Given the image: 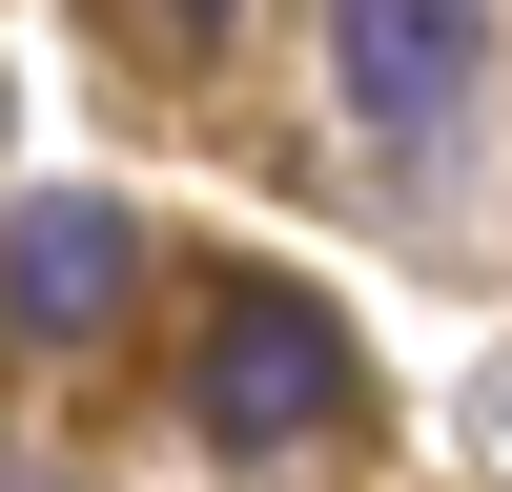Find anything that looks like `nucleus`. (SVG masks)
Segmentation results:
<instances>
[{
  "instance_id": "obj_4",
  "label": "nucleus",
  "mask_w": 512,
  "mask_h": 492,
  "mask_svg": "<svg viewBox=\"0 0 512 492\" xmlns=\"http://www.w3.org/2000/svg\"><path fill=\"white\" fill-rule=\"evenodd\" d=\"M164 21H226V0H164Z\"/></svg>"
},
{
  "instance_id": "obj_1",
  "label": "nucleus",
  "mask_w": 512,
  "mask_h": 492,
  "mask_svg": "<svg viewBox=\"0 0 512 492\" xmlns=\"http://www.w3.org/2000/svg\"><path fill=\"white\" fill-rule=\"evenodd\" d=\"M185 410H205V451H287V431H349L369 410V369H349V328L308 308V287H205V328H185Z\"/></svg>"
},
{
  "instance_id": "obj_2",
  "label": "nucleus",
  "mask_w": 512,
  "mask_h": 492,
  "mask_svg": "<svg viewBox=\"0 0 512 492\" xmlns=\"http://www.w3.org/2000/svg\"><path fill=\"white\" fill-rule=\"evenodd\" d=\"M328 82H349V123L390 164H431L492 82V0H328Z\"/></svg>"
},
{
  "instance_id": "obj_3",
  "label": "nucleus",
  "mask_w": 512,
  "mask_h": 492,
  "mask_svg": "<svg viewBox=\"0 0 512 492\" xmlns=\"http://www.w3.org/2000/svg\"><path fill=\"white\" fill-rule=\"evenodd\" d=\"M123 308H144V226L123 205H21L0 226V328L21 349H103Z\"/></svg>"
}]
</instances>
